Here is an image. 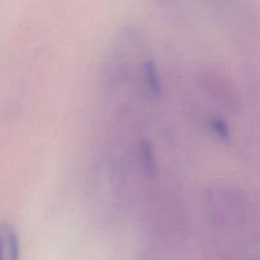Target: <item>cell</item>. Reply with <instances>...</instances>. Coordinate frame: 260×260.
<instances>
[{"mask_svg":"<svg viewBox=\"0 0 260 260\" xmlns=\"http://www.w3.org/2000/svg\"><path fill=\"white\" fill-rule=\"evenodd\" d=\"M0 260H19V240L9 225L0 223Z\"/></svg>","mask_w":260,"mask_h":260,"instance_id":"1","label":"cell"},{"mask_svg":"<svg viewBox=\"0 0 260 260\" xmlns=\"http://www.w3.org/2000/svg\"><path fill=\"white\" fill-rule=\"evenodd\" d=\"M144 81L147 91L154 98H159L162 93V84L160 80L159 70L154 61L147 60L144 62Z\"/></svg>","mask_w":260,"mask_h":260,"instance_id":"2","label":"cell"},{"mask_svg":"<svg viewBox=\"0 0 260 260\" xmlns=\"http://www.w3.org/2000/svg\"><path fill=\"white\" fill-rule=\"evenodd\" d=\"M208 129L213 134L216 139L220 141H230L231 129L228 121L221 116H212L208 119Z\"/></svg>","mask_w":260,"mask_h":260,"instance_id":"3","label":"cell"},{"mask_svg":"<svg viewBox=\"0 0 260 260\" xmlns=\"http://www.w3.org/2000/svg\"><path fill=\"white\" fill-rule=\"evenodd\" d=\"M140 151H141L142 165H144L146 173H149L151 177L156 175L157 164H156V159H155V154H154V150H152L151 145L146 141L142 142L141 147H140Z\"/></svg>","mask_w":260,"mask_h":260,"instance_id":"4","label":"cell"}]
</instances>
